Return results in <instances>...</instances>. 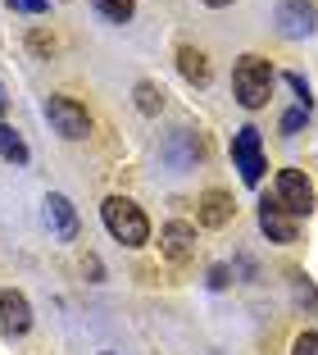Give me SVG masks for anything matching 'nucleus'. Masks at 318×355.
<instances>
[{
    "instance_id": "1a4fd4ad",
    "label": "nucleus",
    "mask_w": 318,
    "mask_h": 355,
    "mask_svg": "<svg viewBox=\"0 0 318 355\" xmlns=\"http://www.w3.org/2000/svg\"><path fill=\"white\" fill-rule=\"evenodd\" d=\"M259 228L268 232V241H282V246H287V241H296L300 237V228H296V219H291L287 209L277 205V200H259Z\"/></svg>"
},
{
    "instance_id": "20e7f679",
    "label": "nucleus",
    "mask_w": 318,
    "mask_h": 355,
    "mask_svg": "<svg viewBox=\"0 0 318 355\" xmlns=\"http://www.w3.org/2000/svg\"><path fill=\"white\" fill-rule=\"evenodd\" d=\"M46 114H51L55 132L69 137V141H78V137L91 132V114H87V105H78L73 96H51V101H46Z\"/></svg>"
},
{
    "instance_id": "2eb2a0df",
    "label": "nucleus",
    "mask_w": 318,
    "mask_h": 355,
    "mask_svg": "<svg viewBox=\"0 0 318 355\" xmlns=\"http://www.w3.org/2000/svg\"><path fill=\"white\" fill-rule=\"evenodd\" d=\"M91 5H96V10H100L109 23H127V19L136 14V5H132V0H91Z\"/></svg>"
},
{
    "instance_id": "0eeeda50",
    "label": "nucleus",
    "mask_w": 318,
    "mask_h": 355,
    "mask_svg": "<svg viewBox=\"0 0 318 355\" xmlns=\"http://www.w3.org/2000/svg\"><path fill=\"white\" fill-rule=\"evenodd\" d=\"M277 28L287 32V37H309V32L318 28L314 0H282V5H277Z\"/></svg>"
},
{
    "instance_id": "9b49d317",
    "label": "nucleus",
    "mask_w": 318,
    "mask_h": 355,
    "mask_svg": "<svg viewBox=\"0 0 318 355\" xmlns=\"http://www.w3.org/2000/svg\"><path fill=\"white\" fill-rule=\"evenodd\" d=\"M232 196H227V191H205V196H200V205H195V214H200V223H205V228H223L227 219H232Z\"/></svg>"
},
{
    "instance_id": "ddd939ff",
    "label": "nucleus",
    "mask_w": 318,
    "mask_h": 355,
    "mask_svg": "<svg viewBox=\"0 0 318 355\" xmlns=\"http://www.w3.org/2000/svg\"><path fill=\"white\" fill-rule=\"evenodd\" d=\"M0 155L10 159V164H28V141L10 123H0Z\"/></svg>"
},
{
    "instance_id": "6e6552de",
    "label": "nucleus",
    "mask_w": 318,
    "mask_h": 355,
    "mask_svg": "<svg viewBox=\"0 0 318 355\" xmlns=\"http://www.w3.org/2000/svg\"><path fill=\"white\" fill-rule=\"evenodd\" d=\"M32 328V305H28V296L23 292H0V333L5 337H23Z\"/></svg>"
},
{
    "instance_id": "423d86ee",
    "label": "nucleus",
    "mask_w": 318,
    "mask_h": 355,
    "mask_svg": "<svg viewBox=\"0 0 318 355\" xmlns=\"http://www.w3.org/2000/svg\"><path fill=\"white\" fill-rule=\"evenodd\" d=\"M42 219H46V228H51L55 241H73V237H78V209H73V200L60 196V191H51V196H46Z\"/></svg>"
},
{
    "instance_id": "412c9836",
    "label": "nucleus",
    "mask_w": 318,
    "mask_h": 355,
    "mask_svg": "<svg viewBox=\"0 0 318 355\" xmlns=\"http://www.w3.org/2000/svg\"><path fill=\"white\" fill-rule=\"evenodd\" d=\"M5 105H10V96H5V87H0V114H5Z\"/></svg>"
},
{
    "instance_id": "dca6fc26",
    "label": "nucleus",
    "mask_w": 318,
    "mask_h": 355,
    "mask_svg": "<svg viewBox=\"0 0 318 355\" xmlns=\"http://www.w3.org/2000/svg\"><path fill=\"white\" fill-rule=\"evenodd\" d=\"M305 119H309V110H305V105H296V110L282 119V132H300V123H305Z\"/></svg>"
},
{
    "instance_id": "f03ea898",
    "label": "nucleus",
    "mask_w": 318,
    "mask_h": 355,
    "mask_svg": "<svg viewBox=\"0 0 318 355\" xmlns=\"http://www.w3.org/2000/svg\"><path fill=\"white\" fill-rule=\"evenodd\" d=\"M232 87H236V101L246 105V110L268 105V96H273V69H268V60H259V55H241L236 69H232Z\"/></svg>"
},
{
    "instance_id": "4be33fe9",
    "label": "nucleus",
    "mask_w": 318,
    "mask_h": 355,
    "mask_svg": "<svg viewBox=\"0 0 318 355\" xmlns=\"http://www.w3.org/2000/svg\"><path fill=\"white\" fill-rule=\"evenodd\" d=\"M205 5H214V10H223V5H232V0H205Z\"/></svg>"
},
{
    "instance_id": "9d476101",
    "label": "nucleus",
    "mask_w": 318,
    "mask_h": 355,
    "mask_svg": "<svg viewBox=\"0 0 318 355\" xmlns=\"http://www.w3.org/2000/svg\"><path fill=\"white\" fill-rule=\"evenodd\" d=\"M159 251L168 255V260H177V264H186L195 255V228L191 223H164V228H159Z\"/></svg>"
},
{
    "instance_id": "6ab92c4d",
    "label": "nucleus",
    "mask_w": 318,
    "mask_h": 355,
    "mask_svg": "<svg viewBox=\"0 0 318 355\" xmlns=\"http://www.w3.org/2000/svg\"><path fill=\"white\" fill-rule=\"evenodd\" d=\"M32 51L51 55V51H55V37H46V32H32Z\"/></svg>"
},
{
    "instance_id": "f3484780",
    "label": "nucleus",
    "mask_w": 318,
    "mask_h": 355,
    "mask_svg": "<svg viewBox=\"0 0 318 355\" xmlns=\"http://www.w3.org/2000/svg\"><path fill=\"white\" fill-rule=\"evenodd\" d=\"M291 355H318V333H300L296 337V351Z\"/></svg>"
},
{
    "instance_id": "4468645a",
    "label": "nucleus",
    "mask_w": 318,
    "mask_h": 355,
    "mask_svg": "<svg viewBox=\"0 0 318 355\" xmlns=\"http://www.w3.org/2000/svg\"><path fill=\"white\" fill-rule=\"evenodd\" d=\"M136 110H141V114H159V110H164V92L154 83H136Z\"/></svg>"
},
{
    "instance_id": "aec40b11",
    "label": "nucleus",
    "mask_w": 318,
    "mask_h": 355,
    "mask_svg": "<svg viewBox=\"0 0 318 355\" xmlns=\"http://www.w3.org/2000/svg\"><path fill=\"white\" fill-rule=\"evenodd\" d=\"M209 282H214V287H227V269H223V264H214V269H209Z\"/></svg>"
},
{
    "instance_id": "f257e3e1",
    "label": "nucleus",
    "mask_w": 318,
    "mask_h": 355,
    "mask_svg": "<svg viewBox=\"0 0 318 355\" xmlns=\"http://www.w3.org/2000/svg\"><path fill=\"white\" fill-rule=\"evenodd\" d=\"M100 214H105V228H109L114 241H123V246H145V241H150V223H145V214H141L136 200L109 196L100 205Z\"/></svg>"
},
{
    "instance_id": "a211bd4d",
    "label": "nucleus",
    "mask_w": 318,
    "mask_h": 355,
    "mask_svg": "<svg viewBox=\"0 0 318 355\" xmlns=\"http://www.w3.org/2000/svg\"><path fill=\"white\" fill-rule=\"evenodd\" d=\"M5 5H10V10H23V14H46L51 0H5Z\"/></svg>"
},
{
    "instance_id": "7ed1b4c3",
    "label": "nucleus",
    "mask_w": 318,
    "mask_h": 355,
    "mask_svg": "<svg viewBox=\"0 0 318 355\" xmlns=\"http://www.w3.org/2000/svg\"><path fill=\"white\" fill-rule=\"evenodd\" d=\"M273 200L287 209L291 219H296V214H309V209H314V182H309L300 168H282V173H277V187H273Z\"/></svg>"
},
{
    "instance_id": "39448f33",
    "label": "nucleus",
    "mask_w": 318,
    "mask_h": 355,
    "mask_svg": "<svg viewBox=\"0 0 318 355\" xmlns=\"http://www.w3.org/2000/svg\"><path fill=\"white\" fill-rule=\"evenodd\" d=\"M232 159H236V168H241V182H250L255 187L259 178H264V146H259V132L255 128H241V132L232 137Z\"/></svg>"
},
{
    "instance_id": "f8f14e48",
    "label": "nucleus",
    "mask_w": 318,
    "mask_h": 355,
    "mask_svg": "<svg viewBox=\"0 0 318 355\" xmlns=\"http://www.w3.org/2000/svg\"><path fill=\"white\" fill-rule=\"evenodd\" d=\"M177 69H182V78H186V83H195V87L209 83V60L195 51V46H177Z\"/></svg>"
}]
</instances>
